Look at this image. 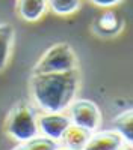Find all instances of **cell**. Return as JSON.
Masks as SVG:
<instances>
[{"mask_svg":"<svg viewBox=\"0 0 133 150\" xmlns=\"http://www.w3.org/2000/svg\"><path fill=\"white\" fill-rule=\"evenodd\" d=\"M80 84L79 71L32 75L30 93L44 112H64L76 99Z\"/></svg>","mask_w":133,"mask_h":150,"instance_id":"cell-1","label":"cell"},{"mask_svg":"<svg viewBox=\"0 0 133 150\" xmlns=\"http://www.w3.org/2000/svg\"><path fill=\"white\" fill-rule=\"evenodd\" d=\"M5 129L11 138H14L20 143L29 141L40 135L38 117H36L35 111L29 105L18 104L8 114L5 122Z\"/></svg>","mask_w":133,"mask_h":150,"instance_id":"cell-2","label":"cell"},{"mask_svg":"<svg viewBox=\"0 0 133 150\" xmlns=\"http://www.w3.org/2000/svg\"><path fill=\"white\" fill-rule=\"evenodd\" d=\"M77 69V57L73 51V48L60 42L50 47L38 60V63L33 68L32 75H41V74H62L71 72Z\"/></svg>","mask_w":133,"mask_h":150,"instance_id":"cell-3","label":"cell"},{"mask_svg":"<svg viewBox=\"0 0 133 150\" xmlns=\"http://www.w3.org/2000/svg\"><path fill=\"white\" fill-rule=\"evenodd\" d=\"M68 119L71 125L89 131L91 134L101 125V112L92 101L88 99H74L68 107Z\"/></svg>","mask_w":133,"mask_h":150,"instance_id":"cell-4","label":"cell"},{"mask_svg":"<svg viewBox=\"0 0 133 150\" xmlns=\"http://www.w3.org/2000/svg\"><path fill=\"white\" fill-rule=\"evenodd\" d=\"M71 125L68 116L62 112H45L38 117V129L41 137L50 138L53 141H59L64 132Z\"/></svg>","mask_w":133,"mask_h":150,"instance_id":"cell-5","label":"cell"},{"mask_svg":"<svg viewBox=\"0 0 133 150\" xmlns=\"http://www.w3.org/2000/svg\"><path fill=\"white\" fill-rule=\"evenodd\" d=\"M124 140L116 131H101L91 134L83 150H121Z\"/></svg>","mask_w":133,"mask_h":150,"instance_id":"cell-6","label":"cell"},{"mask_svg":"<svg viewBox=\"0 0 133 150\" xmlns=\"http://www.w3.org/2000/svg\"><path fill=\"white\" fill-rule=\"evenodd\" d=\"M48 9V0H18L17 11L24 21H38Z\"/></svg>","mask_w":133,"mask_h":150,"instance_id":"cell-7","label":"cell"},{"mask_svg":"<svg viewBox=\"0 0 133 150\" xmlns=\"http://www.w3.org/2000/svg\"><path fill=\"white\" fill-rule=\"evenodd\" d=\"M121 27H123V23L112 11L101 14L94 23V32L101 36H115L119 33Z\"/></svg>","mask_w":133,"mask_h":150,"instance_id":"cell-8","label":"cell"},{"mask_svg":"<svg viewBox=\"0 0 133 150\" xmlns=\"http://www.w3.org/2000/svg\"><path fill=\"white\" fill-rule=\"evenodd\" d=\"M89 137H91L89 131L74 126V125H70L68 129L64 132L60 141L70 150H83V147L86 146V143L89 140Z\"/></svg>","mask_w":133,"mask_h":150,"instance_id":"cell-9","label":"cell"},{"mask_svg":"<svg viewBox=\"0 0 133 150\" xmlns=\"http://www.w3.org/2000/svg\"><path fill=\"white\" fill-rule=\"evenodd\" d=\"M14 45V27L8 23H0V71H3L9 62Z\"/></svg>","mask_w":133,"mask_h":150,"instance_id":"cell-10","label":"cell"},{"mask_svg":"<svg viewBox=\"0 0 133 150\" xmlns=\"http://www.w3.org/2000/svg\"><path fill=\"white\" fill-rule=\"evenodd\" d=\"M115 131L121 135V138L133 144V110L123 111L112 120Z\"/></svg>","mask_w":133,"mask_h":150,"instance_id":"cell-11","label":"cell"},{"mask_svg":"<svg viewBox=\"0 0 133 150\" xmlns=\"http://www.w3.org/2000/svg\"><path fill=\"white\" fill-rule=\"evenodd\" d=\"M82 6V0H48V9L59 17L73 15Z\"/></svg>","mask_w":133,"mask_h":150,"instance_id":"cell-12","label":"cell"},{"mask_svg":"<svg viewBox=\"0 0 133 150\" xmlns=\"http://www.w3.org/2000/svg\"><path fill=\"white\" fill-rule=\"evenodd\" d=\"M59 144L58 141H53L45 137H36L29 141H23L12 150H58Z\"/></svg>","mask_w":133,"mask_h":150,"instance_id":"cell-13","label":"cell"},{"mask_svg":"<svg viewBox=\"0 0 133 150\" xmlns=\"http://www.w3.org/2000/svg\"><path fill=\"white\" fill-rule=\"evenodd\" d=\"M88 2L92 3L94 6H98V8H112V6L123 3L124 0H88Z\"/></svg>","mask_w":133,"mask_h":150,"instance_id":"cell-14","label":"cell"},{"mask_svg":"<svg viewBox=\"0 0 133 150\" xmlns=\"http://www.w3.org/2000/svg\"><path fill=\"white\" fill-rule=\"evenodd\" d=\"M58 150H70V149H67V147H59Z\"/></svg>","mask_w":133,"mask_h":150,"instance_id":"cell-15","label":"cell"}]
</instances>
